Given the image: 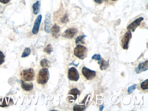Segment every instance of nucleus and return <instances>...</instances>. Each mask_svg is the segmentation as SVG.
<instances>
[{"label":"nucleus","mask_w":148,"mask_h":111,"mask_svg":"<svg viewBox=\"0 0 148 111\" xmlns=\"http://www.w3.org/2000/svg\"><path fill=\"white\" fill-rule=\"evenodd\" d=\"M137 84H134V85L131 86L130 87L128 88V91L129 94L131 93L133 91L135 90L136 88Z\"/></svg>","instance_id":"nucleus-25"},{"label":"nucleus","mask_w":148,"mask_h":111,"mask_svg":"<svg viewBox=\"0 0 148 111\" xmlns=\"http://www.w3.org/2000/svg\"><path fill=\"white\" fill-rule=\"evenodd\" d=\"M86 107L84 105H78L76 104L73 107L74 111H83L85 110Z\"/></svg>","instance_id":"nucleus-18"},{"label":"nucleus","mask_w":148,"mask_h":111,"mask_svg":"<svg viewBox=\"0 0 148 111\" xmlns=\"http://www.w3.org/2000/svg\"><path fill=\"white\" fill-rule=\"evenodd\" d=\"M141 87L142 89L145 90L148 89V79H147L144 81L141 84Z\"/></svg>","instance_id":"nucleus-22"},{"label":"nucleus","mask_w":148,"mask_h":111,"mask_svg":"<svg viewBox=\"0 0 148 111\" xmlns=\"http://www.w3.org/2000/svg\"><path fill=\"white\" fill-rule=\"evenodd\" d=\"M69 94L71 95H73V99H74V101L76 100L77 98L78 95H79L80 94V92L79 90L76 88H74L72 89L69 93Z\"/></svg>","instance_id":"nucleus-16"},{"label":"nucleus","mask_w":148,"mask_h":111,"mask_svg":"<svg viewBox=\"0 0 148 111\" xmlns=\"http://www.w3.org/2000/svg\"><path fill=\"white\" fill-rule=\"evenodd\" d=\"M23 79L26 82H30L34 79L35 77V72L32 68L24 70L21 73Z\"/></svg>","instance_id":"nucleus-3"},{"label":"nucleus","mask_w":148,"mask_h":111,"mask_svg":"<svg viewBox=\"0 0 148 111\" xmlns=\"http://www.w3.org/2000/svg\"><path fill=\"white\" fill-rule=\"evenodd\" d=\"M82 72L83 75L87 80H92L96 75V73L95 71L90 70L85 66H84L82 68Z\"/></svg>","instance_id":"nucleus-6"},{"label":"nucleus","mask_w":148,"mask_h":111,"mask_svg":"<svg viewBox=\"0 0 148 111\" xmlns=\"http://www.w3.org/2000/svg\"><path fill=\"white\" fill-rule=\"evenodd\" d=\"M11 0H0V2L3 4H6L9 3Z\"/></svg>","instance_id":"nucleus-28"},{"label":"nucleus","mask_w":148,"mask_h":111,"mask_svg":"<svg viewBox=\"0 0 148 111\" xmlns=\"http://www.w3.org/2000/svg\"><path fill=\"white\" fill-rule=\"evenodd\" d=\"M32 8H33V12L34 14H37L40 11V3L39 1H37L33 4L32 5Z\"/></svg>","instance_id":"nucleus-17"},{"label":"nucleus","mask_w":148,"mask_h":111,"mask_svg":"<svg viewBox=\"0 0 148 111\" xmlns=\"http://www.w3.org/2000/svg\"><path fill=\"white\" fill-rule=\"evenodd\" d=\"M98 64H101L100 66V69L102 71L103 70H105L107 69L109 67V61H105V60L103 58L100 59V60H99L98 62Z\"/></svg>","instance_id":"nucleus-14"},{"label":"nucleus","mask_w":148,"mask_h":111,"mask_svg":"<svg viewBox=\"0 0 148 111\" xmlns=\"http://www.w3.org/2000/svg\"><path fill=\"white\" fill-rule=\"evenodd\" d=\"M68 79L71 81L77 82L79 78L78 71L75 67H72L69 69L68 72Z\"/></svg>","instance_id":"nucleus-5"},{"label":"nucleus","mask_w":148,"mask_h":111,"mask_svg":"<svg viewBox=\"0 0 148 111\" xmlns=\"http://www.w3.org/2000/svg\"><path fill=\"white\" fill-rule=\"evenodd\" d=\"M52 36L55 38H58L59 36V33L60 31V28L57 24H55L51 30Z\"/></svg>","instance_id":"nucleus-12"},{"label":"nucleus","mask_w":148,"mask_h":111,"mask_svg":"<svg viewBox=\"0 0 148 111\" xmlns=\"http://www.w3.org/2000/svg\"><path fill=\"white\" fill-rule=\"evenodd\" d=\"M49 73L48 69L43 68L39 71L37 77V82L40 84L47 83L49 79Z\"/></svg>","instance_id":"nucleus-1"},{"label":"nucleus","mask_w":148,"mask_h":111,"mask_svg":"<svg viewBox=\"0 0 148 111\" xmlns=\"http://www.w3.org/2000/svg\"><path fill=\"white\" fill-rule=\"evenodd\" d=\"M5 61V56L1 51H0V65L2 64Z\"/></svg>","instance_id":"nucleus-26"},{"label":"nucleus","mask_w":148,"mask_h":111,"mask_svg":"<svg viewBox=\"0 0 148 111\" xmlns=\"http://www.w3.org/2000/svg\"><path fill=\"white\" fill-rule=\"evenodd\" d=\"M148 69V60L145 61L143 63L139 64L138 66L136 69V72L137 73H141L142 72L147 71Z\"/></svg>","instance_id":"nucleus-11"},{"label":"nucleus","mask_w":148,"mask_h":111,"mask_svg":"<svg viewBox=\"0 0 148 111\" xmlns=\"http://www.w3.org/2000/svg\"><path fill=\"white\" fill-rule=\"evenodd\" d=\"M53 51V48L51 44H49L44 49V52L47 53L48 54L51 53V52Z\"/></svg>","instance_id":"nucleus-20"},{"label":"nucleus","mask_w":148,"mask_h":111,"mask_svg":"<svg viewBox=\"0 0 148 111\" xmlns=\"http://www.w3.org/2000/svg\"><path fill=\"white\" fill-rule=\"evenodd\" d=\"M143 20L144 18L143 17L138 18L137 19H136L135 21H133L130 25H128L127 27V29L128 31L134 32L136 29L140 25L141 22Z\"/></svg>","instance_id":"nucleus-7"},{"label":"nucleus","mask_w":148,"mask_h":111,"mask_svg":"<svg viewBox=\"0 0 148 111\" xmlns=\"http://www.w3.org/2000/svg\"><path fill=\"white\" fill-rule=\"evenodd\" d=\"M49 64V61L47 59H43L40 62V65L42 67H47L48 66Z\"/></svg>","instance_id":"nucleus-23"},{"label":"nucleus","mask_w":148,"mask_h":111,"mask_svg":"<svg viewBox=\"0 0 148 111\" xmlns=\"http://www.w3.org/2000/svg\"><path fill=\"white\" fill-rule=\"evenodd\" d=\"M21 86L25 90L30 91L33 89V84L32 82L28 83L25 82L24 81H21Z\"/></svg>","instance_id":"nucleus-13"},{"label":"nucleus","mask_w":148,"mask_h":111,"mask_svg":"<svg viewBox=\"0 0 148 111\" xmlns=\"http://www.w3.org/2000/svg\"><path fill=\"white\" fill-rule=\"evenodd\" d=\"M106 1V0H94V1H95L96 3L98 4H101L103 1Z\"/></svg>","instance_id":"nucleus-29"},{"label":"nucleus","mask_w":148,"mask_h":111,"mask_svg":"<svg viewBox=\"0 0 148 111\" xmlns=\"http://www.w3.org/2000/svg\"><path fill=\"white\" fill-rule=\"evenodd\" d=\"M45 27L44 29L45 32L47 33H49L51 30V26H52V23H51V15L50 14L48 13L46 14V17H45Z\"/></svg>","instance_id":"nucleus-9"},{"label":"nucleus","mask_w":148,"mask_h":111,"mask_svg":"<svg viewBox=\"0 0 148 111\" xmlns=\"http://www.w3.org/2000/svg\"><path fill=\"white\" fill-rule=\"evenodd\" d=\"M132 38V34L130 31L127 32L123 36L121 40V45L123 49H128L129 48V44L131 38Z\"/></svg>","instance_id":"nucleus-4"},{"label":"nucleus","mask_w":148,"mask_h":111,"mask_svg":"<svg viewBox=\"0 0 148 111\" xmlns=\"http://www.w3.org/2000/svg\"><path fill=\"white\" fill-rule=\"evenodd\" d=\"M104 107V106H103V105H101L100 106V108H100V111H102Z\"/></svg>","instance_id":"nucleus-30"},{"label":"nucleus","mask_w":148,"mask_h":111,"mask_svg":"<svg viewBox=\"0 0 148 111\" xmlns=\"http://www.w3.org/2000/svg\"><path fill=\"white\" fill-rule=\"evenodd\" d=\"M12 101V100L8 98L0 99V106L3 107L8 106V105L12 104L11 103Z\"/></svg>","instance_id":"nucleus-15"},{"label":"nucleus","mask_w":148,"mask_h":111,"mask_svg":"<svg viewBox=\"0 0 148 111\" xmlns=\"http://www.w3.org/2000/svg\"><path fill=\"white\" fill-rule=\"evenodd\" d=\"M31 53V49L29 48H26L25 49L23 55H22V58H25V57H28L29 55Z\"/></svg>","instance_id":"nucleus-21"},{"label":"nucleus","mask_w":148,"mask_h":111,"mask_svg":"<svg viewBox=\"0 0 148 111\" xmlns=\"http://www.w3.org/2000/svg\"><path fill=\"white\" fill-rule=\"evenodd\" d=\"M87 36L85 35H81V36H79L76 38V41H75V42H76V44H78V43H80L82 44H84V42L83 41V39L86 37Z\"/></svg>","instance_id":"nucleus-19"},{"label":"nucleus","mask_w":148,"mask_h":111,"mask_svg":"<svg viewBox=\"0 0 148 111\" xmlns=\"http://www.w3.org/2000/svg\"><path fill=\"white\" fill-rule=\"evenodd\" d=\"M69 18H68V15L67 14H66L62 18L61 20V21L62 23H67V22H69Z\"/></svg>","instance_id":"nucleus-24"},{"label":"nucleus","mask_w":148,"mask_h":111,"mask_svg":"<svg viewBox=\"0 0 148 111\" xmlns=\"http://www.w3.org/2000/svg\"><path fill=\"white\" fill-rule=\"evenodd\" d=\"M111 1H115L116 0H111Z\"/></svg>","instance_id":"nucleus-31"},{"label":"nucleus","mask_w":148,"mask_h":111,"mask_svg":"<svg viewBox=\"0 0 148 111\" xmlns=\"http://www.w3.org/2000/svg\"><path fill=\"white\" fill-rule=\"evenodd\" d=\"M101 58V56L100 54H95L92 57V59L99 61Z\"/></svg>","instance_id":"nucleus-27"},{"label":"nucleus","mask_w":148,"mask_h":111,"mask_svg":"<svg viewBox=\"0 0 148 111\" xmlns=\"http://www.w3.org/2000/svg\"><path fill=\"white\" fill-rule=\"evenodd\" d=\"M42 19V16L41 14H39L36 19L32 30V33L34 35H36L38 33Z\"/></svg>","instance_id":"nucleus-10"},{"label":"nucleus","mask_w":148,"mask_h":111,"mask_svg":"<svg viewBox=\"0 0 148 111\" xmlns=\"http://www.w3.org/2000/svg\"><path fill=\"white\" fill-rule=\"evenodd\" d=\"M88 49L86 47L78 45L75 47L74 54L76 57L81 60H84L87 57Z\"/></svg>","instance_id":"nucleus-2"},{"label":"nucleus","mask_w":148,"mask_h":111,"mask_svg":"<svg viewBox=\"0 0 148 111\" xmlns=\"http://www.w3.org/2000/svg\"><path fill=\"white\" fill-rule=\"evenodd\" d=\"M77 33V29L76 28H70L65 31L62 34V36L67 39H72Z\"/></svg>","instance_id":"nucleus-8"}]
</instances>
